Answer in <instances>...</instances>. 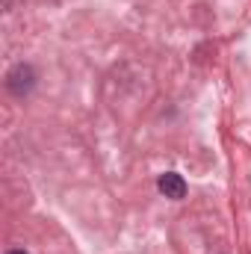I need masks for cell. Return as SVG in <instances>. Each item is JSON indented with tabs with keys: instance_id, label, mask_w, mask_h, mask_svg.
I'll return each instance as SVG.
<instances>
[{
	"instance_id": "cell-1",
	"label": "cell",
	"mask_w": 251,
	"mask_h": 254,
	"mask_svg": "<svg viewBox=\"0 0 251 254\" xmlns=\"http://www.w3.org/2000/svg\"><path fill=\"white\" fill-rule=\"evenodd\" d=\"M157 187H160V192H163L166 198H172V201H181V198L187 195V181H184L178 172H166V175H160Z\"/></svg>"
},
{
	"instance_id": "cell-2",
	"label": "cell",
	"mask_w": 251,
	"mask_h": 254,
	"mask_svg": "<svg viewBox=\"0 0 251 254\" xmlns=\"http://www.w3.org/2000/svg\"><path fill=\"white\" fill-rule=\"evenodd\" d=\"M9 254H27V252H9Z\"/></svg>"
}]
</instances>
